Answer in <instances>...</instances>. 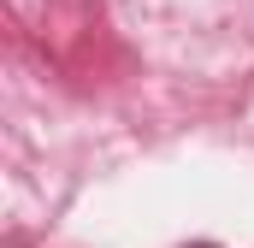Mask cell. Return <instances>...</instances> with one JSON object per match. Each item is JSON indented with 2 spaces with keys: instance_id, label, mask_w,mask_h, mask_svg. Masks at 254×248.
I'll return each mask as SVG.
<instances>
[{
  "instance_id": "cell-1",
  "label": "cell",
  "mask_w": 254,
  "mask_h": 248,
  "mask_svg": "<svg viewBox=\"0 0 254 248\" xmlns=\"http://www.w3.org/2000/svg\"><path fill=\"white\" fill-rule=\"evenodd\" d=\"M195 248H213V243H195Z\"/></svg>"
}]
</instances>
